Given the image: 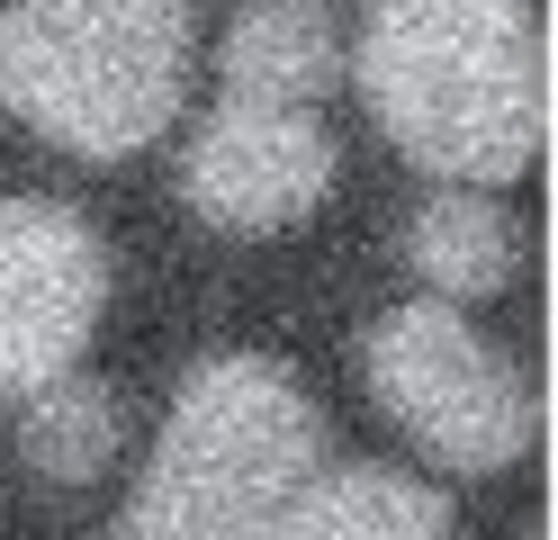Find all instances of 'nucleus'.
<instances>
[{
  "mask_svg": "<svg viewBox=\"0 0 558 540\" xmlns=\"http://www.w3.org/2000/svg\"><path fill=\"white\" fill-rule=\"evenodd\" d=\"M325 190H333V135L316 118H289V108L226 99L190 135V163H181V199L226 235H279L306 207H325Z\"/></svg>",
  "mask_w": 558,
  "mask_h": 540,
  "instance_id": "6",
  "label": "nucleus"
},
{
  "mask_svg": "<svg viewBox=\"0 0 558 540\" xmlns=\"http://www.w3.org/2000/svg\"><path fill=\"white\" fill-rule=\"evenodd\" d=\"M361 91L414 171L450 190L522 180L549 135L541 10L532 0H369Z\"/></svg>",
  "mask_w": 558,
  "mask_h": 540,
  "instance_id": "1",
  "label": "nucleus"
},
{
  "mask_svg": "<svg viewBox=\"0 0 558 540\" xmlns=\"http://www.w3.org/2000/svg\"><path fill=\"white\" fill-rule=\"evenodd\" d=\"M279 540H450V495L405 478V468H378V459L316 468L298 487Z\"/></svg>",
  "mask_w": 558,
  "mask_h": 540,
  "instance_id": "8",
  "label": "nucleus"
},
{
  "mask_svg": "<svg viewBox=\"0 0 558 540\" xmlns=\"http://www.w3.org/2000/svg\"><path fill=\"white\" fill-rule=\"evenodd\" d=\"M19 451H27V468H37V478H54V487L99 478V468H109V451H118V396H109V379L63 370V379H46V387H27Z\"/></svg>",
  "mask_w": 558,
  "mask_h": 540,
  "instance_id": "10",
  "label": "nucleus"
},
{
  "mask_svg": "<svg viewBox=\"0 0 558 540\" xmlns=\"http://www.w3.org/2000/svg\"><path fill=\"white\" fill-rule=\"evenodd\" d=\"M405 262L441 288V307L450 298H496L522 262V226L496 190H433L405 226Z\"/></svg>",
  "mask_w": 558,
  "mask_h": 540,
  "instance_id": "9",
  "label": "nucleus"
},
{
  "mask_svg": "<svg viewBox=\"0 0 558 540\" xmlns=\"http://www.w3.org/2000/svg\"><path fill=\"white\" fill-rule=\"evenodd\" d=\"M109 307V252L63 199H0V387H46Z\"/></svg>",
  "mask_w": 558,
  "mask_h": 540,
  "instance_id": "5",
  "label": "nucleus"
},
{
  "mask_svg": "<svg viewBox=\"0 0 558 540\" xmlns=\"http://www.w3.org/2000/svg\"><path fill=\"white\" fill-rule=\"evenodd\" d=\"M190 0H10L0 10V108L63 154H135L181 118Z\"/></svg>",
  "mask_w": 558,
  "mask_h": 540,
  "instance_id": "3",
  "label": "nucleus"
},
{
  "mask_svg": "<svg viewBox=\"0 0 558 540\" xmlns=\"http://www.w3.org/2000/svg\"><path fill=\"white\" fill-rule=\"evenodd\" d=\"M325 468V415L262 351H217L181 379L135 478L118 540H279L298 487Z\"/></svg>",
  "mask_w": 558,
  "mask_h": 540,
  "instance_id": "2",
  "label": "nucleus"
},
{
  "mask_svg": "<svg viewBox=\"0 0 558 540\" xmlns=\"http://www.w3.org/2000/svg\"><path fill=\"white\" fill-rule=\"evenodd\" d=\"M217 72H226L234 108H289V118H306V108L333 91V72H342L333 0H243L226 19Z\"/></svg>",
  "mask_w": 558,
  "mask_h": 540,
  "instance_id": "7",
  "label": "nucleus"
},
{
  "mask_svg": "<svg viewBox=\"0 0 558 540\" xmlns=\"http://www.w3.org/2000/svg\"><path fill=\"white\" fill-rule=\"evenodd\" d=\"M369 387L388 423L405 432L414 451H433L441 468H513L522 451L541 442V396L522 379V360L505 343H486L460 307L414 298L397 315H378L369 334Z\"/></svg>",
  "mask_w": 558,
  "mask_h": 540,
  "instance_id": "4",
  "label": "nucleus"
}]
</instances>
